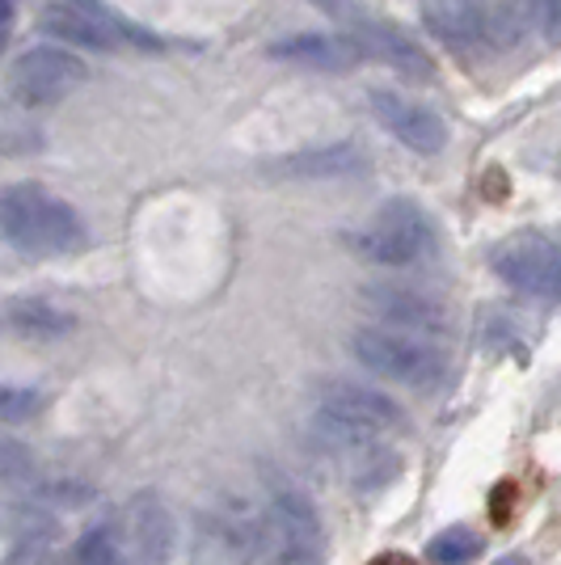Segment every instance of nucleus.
Returning <instances> with one entry per match:
<instances>
[{
    "label": "nucleus",
    "instance_id": "nucleus-1",
    "mask_svg": "<svg viewBox=\"0 0 561 565\" xmlns=\"http://www.w3.org/2000/svg\"><path fill=\"white\" fill-rule=\"evenodd\" d=\"M241 553L250 565H326V532L317 507L292 486L271 490L266 507L241 532Z\"/></svg>",
    "mask_w": 561,
    "mask_h": 565
},
{
    "label": "nucleus",
    "instance_id": "nucleus-2",
    "mask_svg": "<svg viewBox=\"0 0 561 565\" xmlns=\"http://www.w3.org/2000/svg\"><path fill=\"white\" fill-rule=\"evenodd\" d=\"M0 236L30 258H60L85 245V224L60 194L39 182H18L0 194Z\"/></svg>",
    "mask_w": 561,
    "mask_h": 565
},
{
    "label": "nucleus",
    "instance_id": "nucleus-3",
    "mask_svg": "<svg viewBox=\"0 0 561 565\" xmlns=\"http://www.w3.org/2000/svg\"><path fill=\"white\" fill-rule=\"evenodd\" d=\"M317 426L326 430V439L342 444V448H375L384 435H393L405 426L393 397L375 393L368 384H354V380H334L321 388L317 401Z\"/></svg>",
    "mask_w": 561,
    "mask_h": 565
},
{
    "label": "nucleus",
    "instance_id": "nucleus-4",
    "mask_svg": "<svg viewBox=\"0 0 561 565\" xmlns=\"http://www.w3.org/2000/svg\"><path fill=\"white\" fill-rule=\"evenodd\" d=\"M317 4L342 25V39H351L363 60H380V64H389L401 76H410V81H431L435 76L431 55L410 34H401L398 25L372 18L359 0H317Z\"/></svg>",
    "mask_w": 561,
    "mask_h": 565
},
{
    "label": "nucleus",
    "instance_id": "nucleus-5",
    "mask_svg": "<svg viewBox=\"0 0 561 565\" xmlns=\"http://www.w3.org/2000/svg\"><path fill=\"white\" fill-rule=\"evenodd\" d=\"M351 354L375 372V376L393 380V384H435L444 376L447 359L444 351L431 342V338H414V333H398V330H354L351 338Z\"/></svg>",
    "mask_w": 561,
    "mask_h": 565
},
{
    "label": "nucleus",
    "instance_id": "nucleus-6",
    "mask_svg": "<svg viewBox=\"0 0 561 565\" xmlns=\"http://www.w3.org/2000/svg\"><path fill=\"white\" fill-rule=\"evenodd\" d=\"M354 254H363L375 266H410L431 249V224L419 203L410 199H389L380 212L368 220V228L351 236Z\"/></svg>",
    "mask_w": 561,
    "mask_h": 565
},
{
    "label": "nucleus",
    "instance_id": "nucleus-7",
    "mask_svg": "<svg viewBox=\"0 0 561 565\" xmlns=\"http://www.w3.org/2000/svg\"><path fill=\"white\" fill-rule=\"evenodd\" d=\"M494 275L537 300H558L561 296V245L540 233H511L498 241L490 254Z\"/></svg>",
    "mask_w": 561,
    "mask_h": 565
},
{
    "label": "nucleus",
    "instance_id": "nucleus-8",
    "mask_svg": "<svg viewBox=\"0 0 561 565\" xmlns=\"http://www.w3.org/2000/svg\"><path fill=\"white\" fill-rule=\"evenodd\" d=\"M85 76L89 68L64 47H30L13 64L9 72V94L18 97L22 106H55V102H64V97L76 89V85H85Z\"/></svg>",
    "mask_w": 561,
    "mask_h": 565
},
{
    "label": "nucleus",
    "instance_id": "nucleus-9",
    "mask_svg": "<svg viewBox=\"0 0 561 565\" xmlns=\"http://www.w3.org/2000/svg\"><path fill=\"white\" fill-rule=\"evenodd\" d=\"M363 308L380 321V330H398L414 333V338H444L447 333V312L440 300L422 296L414 287H401V282H375L359 291Z\"/></svg>",
    "mask_w": 561,
    "mask_h": 565
},
{
    "label": "nucleus",
    "instance_id": "nucleus-10",
    "mask_svg": "<svg viewBox=\"0 0 561 565\" xmlns=\"http://www.w3.org/2000/svg\"><path fill=\"white\" fill-rule=\"evenodd\" d=\"M123 553L131 565H169L178 548V523L173 511L157 494H136L123 515Z\"/></svg>",
    "mask_w": 561,
    "mask_h": 565
},
{
    "label": "nucleus",
    "instance_id": "nucleus-11",
    "mask_svg": "<svg viewBox=\"0 0 561 565\" xmlns=\"http://www.w3.org/2000/svg\"><path fill=\"white\" fill-rule=\"evenodd\" d=\"M372 115L375 122L401 140L410 152H422V157H435V152H444L447 143V127L444 118L435 115L431 106H422L414 97H401L393 89H372Z\"/></svg>",
    "mask_w": 561,
    "mask_h": 565
},
{
    "label": "nucleus",
    "instance_id": "nucleus-12",
    "mask_svg": "<svg viewBox=\"0 0 561 565\" xmlns=\"http://www.w3.org/2000/svg\"><path fill=\"white\" fill-rule=\"evenodd\" d=\"M266 55L283 60V64H300V68H317V72H351L363 60L354 51L351 39H342V34H292V39L271 43Z\"/></svg>",
    "mask_w": 561,
    "mask_h": 565
},
{
    "label": "nucleus",
    "instance_id": "nucleus-13",
    "mask_svg": "<svg viewBox=\"0 0 561 565\" xmlns=\"http://www.w3.org/2000/svg\"><path fill=\"white\" fill-rule=\"evenodd\" d=\"M39 30L43 34H55L64 43H76V47H94V51H115L118 43H127V34L118 25L102 22L85 9H72V4H47L39 13Z\"/></svg>",
    "mask_w": 561,
    "mask_h": 565
},
{
    "label": "nucleus",
    "instance_id": "nucleus-14",
    "mask_svg": "<svg viewBox=\"0 0 561 565\" xmlns=\"http://www.w3.org/2000/svg\"><path fill=\"white\" fill-rule=\"evenodd\" d=\"M422 18L431 25V34L447 43L452 51H477L486 47V34H481V25H477V13H473V4L468 0H426L422 4Z\"/></svg>",
    "mask_w": 561,
    "mask_h": 565
},
{
    "label": "nucleus",
    "instance_id": "nucleus-15",
    "mask_svg": "<svg viewBox=\"0 0 561 565\" xmlns=\"http://www.w3.org/2000/svg\"><path fill=\"white\" fill-rule=\"evenodd\" d=\"M9 326L30 338V342H55L64 333L76 330V317L64 312V308L47 305V300H34V296H22L9 305Z\"/></svg>",
    "mask_w": 561,
    "mask_h": 565
},
{
    "label": "nucleus",
    "instance_id": "nucleus-16",
    "mask_svg": "<svg viewBox=\"0 0 561 565\" xmlns=\"http://www.w3.org/2000/svg\"><path fill=\"white\" fill-rule=\"evenodd\" d=\"M481 553V536L473 527H447L426 544V557L435 565H468Z\"/></svg>",
    "mask_w": 561,
    "mask_h": 565
},
{
    "label": "nucleus",
    "instance_id": "nucleus-17",
    "mask_svg": "<svg viewBox=\"0 0 561 565\" xmlns=\"http://www.w3.org/2000/svg\"><path fill=\"white\" fill-rule=\"evenodd\" d=\"M76 565H131L127 553H123V541H118L115 527H89L76 548H72Z\"/></svg>",
    "mask_w": 561,
    "mask_h": 565
},
{
    "label": "nucleus",
    "instance_id": "nucleus-18",
    "mask_svg": "<svg viewBox=\"0 0 561 565\" xmlns=\"http://www.w3.org/2000/svg\"><path fill=\"white\" fill-rule=\"evenodd\" d=\"M43 414V397L34 388H22V384H0V426H18L30 423Z\"/></svg>",
    "mask_w": 561,
    "mask_h": 565
},
{
    "label": "nucleus",
    "instance_id": "nucleus-19",
    "mask_svg": "<svg viewBox=\"0 0 561 565\" xmlns=\"http://www.w3.org/2000/svg\"><path fill=\"white\" fill-rule=\"evenodd\" d=\"M359 166H363V157L354 148H329V152H317V157H292L287 173H351Z\"/></svg>",
    "mask_w": 561,
    "mask_h": 565
},
{
    "label": "nucleus",
    "instance_id": "nucleus-20",
    "mask_svg": "<svg viewBox=\"0 0 561 565\" xmlns=\"http://www.w3.org/2000/svg\"><path fill=\"white\" fill-rule=\"evenodd\" d=\"M30 469H34L30 448L18 444V439H0V486L4 481H22V477H30Z\"/></svg>",
    "mask_w": 561,
    "mask_h": 565
},
{
    "label": "nucleus",
    "instance_id": "nucleus-21",
    "mask_svg": "<svg viewBox=\"0 0 561 565\" xmlns=\"http://www.w3.org/2000/svg\"><path fill=\"white\" fill-rule=\"evenodd\" d=\"M523 4H528L532 22L540 25V34L549 43H561V0H523Z\"/></svg>",
    "mask_w": 561,
    "mask_h": 565
},
{
    "label": "nucleus",
    "instance_id": "nucleus-22",
    "mask_svg": "<svg viewBox=\"0 0 561 565\" xmlns=\"http://www.w3.org/2000/svg\"><path fill=\"white\" fill-rule=\"evenodd\" d=\"M43 562H47V541L43 536H25L0 565H43Z\"/></svg>",
    "mask_w": 561,
    "mask_h": 565
},
{
    "label": "nucleus",
    "instance_id": "nucleus-23",
    "mask_svg": "<svg viewBox=\"0 0 561 565\" xmlns=\"http://www.w3.org/2000/svg\"><path fill=\"white\" fill-rule=\"evenodd\" d=\"M375 565H419V562H410L405 553H389V557H380Z\"/></svg>",
    "mask_w": 561,
    "mask_h": 565
},
{
    "label": "nucleus",
    "instance_id": "nucleus-24",
    "mask_svg": "<svg viewBox=\"0 0 561 565\" xmlns=\"http://www.w3.org/2000/svg\"><path fill=\"white\" fill-rule=\"evenodd\" d=\"M43 565H76V557H72V553H55V557H47Z\"/></svg>",
    "mask_w": 561,
    "mask_h": 565
},
{
    "label": "nucleus",
    "instance_id": "nucleus-25",
    "mask_svg": "<svg viewBox=\"0 0 561 565\" xmlns=\"http://www.w3.org/2000/svg\"><path fill=\"white\" fill-rule=\"evenodd\" d=\"M494 565H532L528 557H519V553H511V557H498Z\"/></svg>",
    "mask_w": 561,
    "mask_h": 565
},
{
    "label": "nucleus",
    "instance_id": "nucleus-26",
    "mask_svg": "<svg viewBox=\"0 0 561 565\" xmlns=\"http://www.w3.org/2000/svg\"><path fill=\"white\" fill-rule=\"evenodd\" d=\"M13 18V0H0V25Z\"/></svg>",
    "mask_w": 561,
    "mask_h": 565
},
{
    "label": "nucleus",
    "instance_id": "nucleus-27",
    "mask_svg": "<svg viewBox=\"0 0 561 565\" xmlns=\"http://www.w3.org/2000/svg\"><path fill=\"white\" fill-rule=\"evenodd\" d=\"M4 43H9V34H4V25H0V51H4Z\"/></svg>",
    "mask_w": 561,
    "mask_h": 565
}]
</instances>
